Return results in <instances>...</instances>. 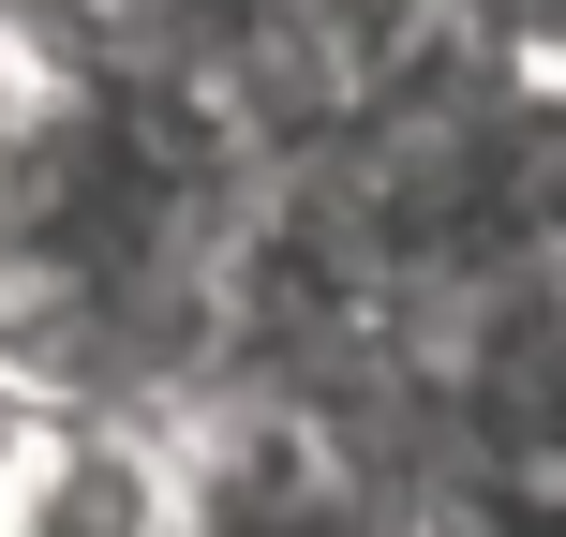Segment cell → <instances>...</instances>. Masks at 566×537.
I'll return each mask as SVG.
<instances>
[{"instance_id": "6da1fadb", "label": "cell", "mask_w": 566, "mask_h": 537, "mask_svg": "<svg viewBox=\"0 0 566 537\" xmlns=\"http://www.w3.org/2000/svg\"><path fill=\"white\" fill-rule=\"evenodd\" d=\"M0 537H209L195 403H15L0 419Z\"/></svg>"}]
</instances>
